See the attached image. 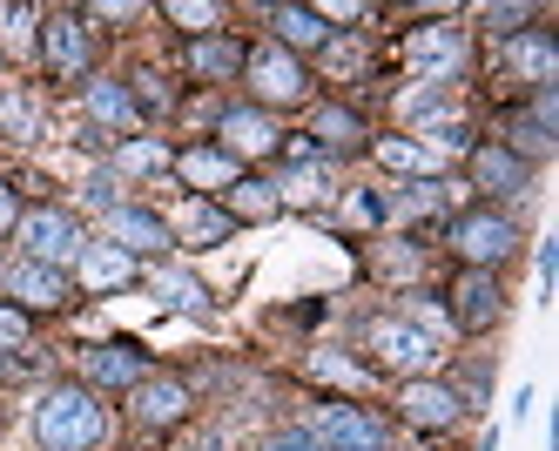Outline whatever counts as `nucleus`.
I'll use <instances>...</instances> for the list:
<instances>
[{"mask_svg": "<svg viewBox=\"0 0 559 451\" xmlns=\"http://www.w3.org/2000/svg\"><path fill=\"white\" fill-rule=\"evenodd\" d=\"M34 438H41V451H95L108 438V412L95 404V391L55 384L41 404H34Z\"/></svg>", "mask_w": 559, "mask_h": 451, "instance_id": "f257e3e1", "label": "nucleus"}, {"mask_svg": "<svg viewBox=\"0 0 559 451\" xmlns=\"http://www.w3.org/2000/svg\"><path fill=\"white\" fill-rule=\"evenodd\" d=\"M365 351L378 371H397V378H431L438 371V337H425L412 317H371L365 323Z\"/></svg>", "mask_w": 559, "mask_h": 451, "instance_id": "f03ea898", "label": "nucleus"}, {"mask_svg": "<svg viewBox=\"0 0 559 451\" xmlns=\"http://www.w3.org/2000/svg\"><path fill=\"white\" fill-rule=\"evenodd\" d=\"M465 27L452 21H431V27H412L405 40H397V61H405L418 74V88H452V81L465 74Z\"/></svg>", "mask_w": 559, "mask_h": 451, "instance_id": "7ed1b4c3", "label": "nucleus"}, {"mask_svg": "<svg viewBox=\"0 0 559 451\" xmlns=\"http://www.w3.org/2000/svg\"><path fill=\"white\" fill-rule=\"evenodd\" d=\"M14 236H21V257L48 263V270H68L74 257L88 250V229L74 223L68 210H27V216H14Z\"/></svg>", "mask_w": 559, "mask_h": 451, "instance_id": "20e7f679", "label": "nucleus"}, {"mask_svg": "<svg viewBox=\"0 0 559 451\" xmlns=\"http://www.w3.org/2000/svg\"><path fill=\"white\" fill-rule=\"evenodd\" d=\"M452 250H459L472 270H499V263H512V250H519V223L499 216V210H465V216H452Z\"/></svg>", "mask_w": 559, "mask_h": 451, "instance_id": "39448f33", "label": "nucleus"}, {"mask_svg": "<svg viewBox=\"0 0 559 451\" xmlns=\"http://www.w3.org/2000/svg\"><path fill=\"white\" fill-rule=\"evenodd\" d=\"M243 81H250V95H257L263 108H290V102H304V95H310L304 61H297V55H284L276 40H270V48H250V55H243Z\"/></svg>", "mask_w": 559, "mask_h": 451, "instance_id": "423d86ee", "label": "nucleus"}, {"mask_svg": "<svg viewBox=\"0 0 559 451\" xmlns=\"http://www.w3.org/2000/svg\"><path fill=\"white\" fill-rule=\"evenodd\" d=\"M499 74L512 81V88H552L559 74V40L546 27H519L499 40Z\"/></svg>", "mask_w": 559, "mask_h": 451, "instance_id": "0eeeda50", "label": "nucleus"}, {"mask_svg": "<svg viewBox=\"0 0 559 451\" xmlns=\"http://www.w3.org/2000/svg\"><path fill=\"white\" fill-rule=\"evenodd\" d=\"M310 438L317 451H384V418H371L365 404H317Z\"/></svg>", "mask_w": 559, "mask_h": 451, "instance_id": "6e6552de", "label": "nucleus"}, {"mask_svg": "<svg viewBox=\"0 0 559 451\" xmlns=\"http://www.w3.org/2000/svg\"><path fill=\"white\" fill-rule=\"evenodd\" d=\"M397 418L418 425V431H452L465 418V397L445 378H405L397 384Z\"/></svg>", "mask_w": 559, "mask_h": 451, "instance_id": "1a4fd4ad", "label": "nucleus"}, {"mask_svg": "<svg viewBox=\"0 0 559 451\" xmlns=\"http://www.w3.org/2000/svg\"><path fill=\"white\" fill-rule=\"evenodd\" d=\"M163 223H169L176 242H189V250H216V242L236 236L229 210H223V202H210V195H182V202H176V216H163Z\"/></svg>", "mask_w": 559, "mask_h": 451, "instance_id": "9d476101", "label": "nucleus"}, {"mask_svg": "<svg viewBox=\"0 0 559 451\" xmlns=\"http://www.w3.org/2000/svg\"><path fill=\"white\" fill-rule=\"evenodd\" d=\"M108 242H115V250H129V257H163V250H176L169 223L155 216V210H129V202H115V210H108Z\"/></svg>", "mask_w": 559, "mask_h": 451, "instance_id": "9b49d317", "label": "nucleus"}, {"mask_svg": "<svg viewBox=\"0 0 559 451\" xmlns=\"http://www.w3.org/2000/svg\"><path fill=\"white\" fill-rule=\"evenodd\" d=\"M0 290L14 297V310L27 317V310H61L68 304V270H48V263H8V283Z\"/></svg>", "mask_w": 559, "mask_h": 451, "instance_id": "f8f14e48", "label": "nucleus"}, {"mask_svg": "<svg viewBox=\"0 0 559 451\" xmlns=\"http://www.w3.org/2000/svg\"><path fill=\"white\" fill-rule=\"evenodd\" d=\"M472 182L486 195H526L533 189V162L519 155L512 142H492V149H472Z\"/></svg>", "mask_w": 559, "mask_h": 451, "instance_id": "ddd939ff", "label": "nucleus"}, {"mask_svg": "<svg viewBox=\"0 0 559 451\" xmlns=\"http://www.w3.org/2000/svg\"><path fill=\"white\" fill-rule=\"evenodd\" d=\"M216 149H229L236 162L243 155H276V142H284V129L263 115V108H223V121H216Z\"/></svg>", "mask_w": 559, "mask_h": 451, "instance_id": "4468645a", "label": "nucleus"}, {"mask_svg": "<svg viewBox=\"0 0 559 451\" xmlns=\"http://www.w3.org/2000/svg\"><path fill=\"white\" fill-rule=\"evenodd\" d=\"M176 176H182L195 195H223L236 176H243V162H236L229 149H216V142H195V149L176 155Z\"/></svg>", "mask_w": 559, "mask_h": 451, "instance_id": "2eb2a0df", "label": "nucleus"}, {"mask_svg": "<svg viewBox=\"0 0 559 451\" xmlns=\"http://www.w3.org/2000/svg\"><path fill=\"white\" fill-rule=\"evenodd\" d=\"M459 331H492V323L506 317V290H499V276L492 270H472L465 283H459V304L445 310Z\"/></svg>", "mask_w": 559, "mask_h": 451, "instance_id": "dca6fc26", "label": "nucleus"}, {"mask_svg": "<svg viewBox=\"0 0 559 451\" xmlns=\"http://www.w3.org/2000/svg\"><path fill=\"white\" fill-rule=\"evenodd\" d=\"M41 48H48V68H55V74H88V61H95L82 14H48V27H41Z\"/></svg>", "mask_w": 559, "mask_h": 451, "instance_id": "f3484780", "label": "nucleus"}, {"mask_svg": "<svg viewBox=\"0 0 559 451\" xmlns=\"http://www.w3.org/2000/svg\"><path fill=\"white\" fill-rule=\"evenodd\" d=\"M243 55L250 48H243V40H229V34H195L182 61H189L195 81H236V74H243Z\"/></svg>", "mask_w": 559, "mask_h": 451, "instance_id": "a211bd4d", "label": "nucleus"}, {"mask_svg": "<svg viewBox=\"0 0 559 451\" xmlns=\"http://www.w3.org/2000/svg\"><path fill=\"white\" fill-rule=\"evenodd\" d=\"M74 276H82V290H122V283H135V257L115 250V242H88L74 257Z\"/></svg>", "mask_w": 559, "mask_h": 451, "instance_id": "6ab92c4d", "label": "nucleus"}, {"mask_svg": "<svg viewBox=\"0 0 559 451\" xmlns=\"http://www.w3.org/2000/svg\"><path fill=\"white\" fill-rule=\"evenodd\" d=\"M135 418L142 425H182L189 418V384L182 378H142L135 384Z\"/></svg>", "mask_w": 559, "mask_h": 451, "instance_id": "aec40b11", "label": "nucleus"}, {"mask_svg": "<svg viewBox=\"0 0 559 451\" xmlns=\"http://www.w3.org/2000/svg\"><path fill=\"white\" fill-rule=\"evenodd\" d=\"M82 364H88L95 384H142V378H148V357H142L135 344H88Z\"/></svg>", "mask_w": 559, "mask_h": 451, "instance_id": "412c9836", "label": "nucleus"}, {"mask_svg": "<svg viewBox=\"0 0 559 451\" xmlns=\"http://www.w3.org/2000/svg\"><path fill=\"white\" fill-rule=\"evenodd\" d=\"M223 210H229V223H270L284 202H276V182H263V176H236V182L223 189Z\"/></svg>", "mask_w": 559, "mask_h": 451, "instance_id": "4be33fe9", "label": "nucleus"}, {"mask_svg": "<svg viewBox=\"0 0 559 451\" xmlns=\"http://www.w3.org/2000/svg\"><path fill=\"white\" fill-rule=\"evenodd\" d=\"M371 155L391 176H412V182H438V169H445V162H438L431 149H418L412 135H384V142H371Z\"/></svg>", "mask_w": 559, "mask_h": 451, "instance_id": "5701e85b", "label": "nucleus"}, {"mask_svg": "<svg viewBox=\"0 0 559 451\" xmlns=\"http://www.w3.org/2000/svg\"><path fill=\"white\" fill-rule=\"evenodd\" d=\"M310 149H324V155H357V149H365V121H357L350 108H317Z\"/></svg>", "mask_w": 559, "mask_h": 451, "instance_id": "b1692460", "label": "nucleus"}, {"mask_svg": "<svg viewBox=\"0 0 559 451\" xmlns=\"http://www.w3.org/2000/svg\"><path fill=\"white\" fill-rule=\"evenodd\" d=\"M270 27H276V48H331V27L317 21L310 8H270Z\"/></svg>", "mask_w": 559, "mask_h": 451, "instance_id": "393cba45", "label": "nucleus"}, {"mask_svg": "<svg viewBox=\"0 0 559 451\" xmlns=\"http://www.w3.org/2000/svg\"><path fill=\"white\" fill-rule=\"evenodd\" d=\"M169 169H176V155L155 135H129L122 149H115V176H169Z\"/></svg>", "mask_w": 559, "mask_h": 451, "instance_id": "a878e982", "label": "nucleus"}, {"mask_svg": "<svg viewBox=\"0 0 559 451\" xmlns=\"http://www.w3.org/2000/svg\"><path fill=\"white\" fill-rule=\"evenodd\" d=\"M88 115L95 121H115V129H135V95H129V81H88Z\"/></svg>", "mask_w": 559, "mask_h": 451, "instance_id": "bb28decb", "label": "nucleus"}, {"mask_svg": "<svg viewBox=\"0 0 559 451\" xmlns=\"http://www.w3.org/2000/svg\"><path fill=\"white\" fill-rule=\"evenodd\" d=\"M0 135H14V142H34V135H41V102H34L27 88H8V95H0Z\"/></svg>", "mask_w": 559, "mask_h": 451, "instance_id": "cd10ccee", "label": "nucleus"}, {"mask_svg": "<svg viewBox=\"0 0 559 451\" xmlns=\"http://www.w3.org/2000/svg\"><path fill=\"white\" fill-rule=\"evenodd\" d=\"M34 27H41L34 8H0V55H8V61L34 55Z\"/></svg>", "mask_w": 559, "mask_h": 451, "instance_id": "c85d7f7f", "label": "nucleus"}, {"mask_svg": "<svg viewBox=\"0 0 559 451\" xmlns=\"http://www.w3.org/2000/svg\"><path fill=\"white\" fill-rule=\"evenodd\" d=\"M324 195H331L324 169H297L290 182H276V202H324Z\"/></svg>", "mask_w": 559, "mask_h": 451, "instance_id": "c756f323", "label": "nucleus"}, {"mask_svg": "<svg viewBox=\"0 0 559 451\" xmlns=\"http://www.w3.org/2000/svg\"><path fill=\"white\" fill-rule=\"evenodd\" d=\"M163 21H176V27H195V34H203V27H216V21H223V8H216V0H169Z\"/></svg>", "mask_w": 559, "mask_h": 451, "instance_id": "7c9ffc66", "label": "nucleus"}, {"mask_svg": "<svg viewBox=\"0 0 559 451\" xmlns=\"http://www.w3.org/2000/svg\"><path fill=\"white\" fill-rule=\"evenodd\" d=\"M163 297H169L176 310H195V317L210 310V297H203V283H195V276H163Z\"/></svg>", "mask_w": 559, "mask_h": 451, "instance_id": "2f4dec72", "label": "nucleus"}, {"mask_svg": "<svg viewBox=\"0 0 559 451\" xmlns=\"http://www.w3.org/2000/svg\"><path fill=\"white\" fill-rule=\"evenodd\" d=\"M310 371H317V378H337V384H365V371H357V364H344V357H331V351H317Z\"/></svg>", "mask_w": 559, "mask_h": 451, "instance_id": "473e14b6", "label": "nucleus"}, {"mask_svg": "<svg viewBox=\"0 0 559 451\" xmlns=\"http://www.w3.org/2000/svg\"><path fill=\"white\" fill-rule=\"evenodd\" d=\"M129 95H135V115H142V108H169L163 74H135V88H129Z\"/></svg>", "mask_w": 559, "mask_h": 451, "instance_id": "72a5a7b5", "label": "nucleus"}, {"mask_svg": "<svg viewBox=\"0 0 559 451\" xmlns=\"http://www.w3.org/2000/svg\"><path fill=\"white\" fill-rule=\"evenodd\" d=\"M27 344V317L14 304H0V351H21Z\"/></svg>", "mask_w": 559, "mask_h": 451, "instance_id": "f704fd0d", "label": "nucleus"}, {"mask_svg": "<svg viewBox=\"0 0 559 451\" xmlns=\"http://www.w3.org/2000/svg\"><path fill=\"white\" fill-rule=\"evenodd\" d=\"M257 451H317V438H310V431H270Z\"/></svg>", "mask_w": 559, "mask_h": 451, "instance_id": "c9c22d12", "label": "nucleus"}, {"mask_svg": "<svg viewBox=\"0 0 559 451\" xmlns=\"http://www.w3.org/2000/svg\"><path fill=\"white\" fill-rule=\"evenodd\" d=\"M310 14L324 21V27H331V21H365V8H357V0H324V8H310Z\"/></svg>", "mask_w": 559, "mask_h": 451, "instance_id": "e433bc0d", "label": "nucleus"}, {"mask_svg": "<svg viewBox=\"0 0 559 451\" xmlns=\"http://www.w3.org/2000/svg\"><path fill=\"white\" fill-rule=\"evenodd\" d=\"M486 21H492V27H499V40H506V34H519V27L533 21V8H492Z\"/></svg>", "mask_w": 559, "mask_h": 451, "instance_id": "4c0bfd02", "label": "nucleus"}, {"mask_svg": "<svg viewBox=\"0 0 559 451\" xmlns=\"http://www.w3.org/2000/svg\"><path fill=\"white\" fill-rule=\"evenodd\" d=\"M552 270H559V242H546V250H539V290H552Z\"/></svg>", "mask_w": 559, "mask_h": 451, "instance_id": "58836bf2", "label": "nucleus"}, {"mask_svg": "<svg viewBox=\"0 0 559 451\" xmlns=\"http://www.w3.org/2000/svg\"><path fill=\"white\" fill-rule=\"evenodd\" d=\"M88 202H95V210H115V182L95 176V182H88Z\"/></svg>", "mask_w": 559, "mask_h": 451, "instance_id": "ea45409f", "label": "nucleus"}, {"mask_svg": "<svg viewBox=\"0 0 559 451\" xmlns=\"http://www.w3.org/2000/svg\"><path fill=\"white\" fill-rule=\"evenodd\" d=\"M95 14H102V21H135L142 8H135V0H108V8H95Z\"/></svg>", "mask_w": 559, "mask_h": 451, "instance_id": "a19ab883", "label": "nucleus"}, {"mask_svg": "<svg viewBox=\"0 0 559 451\" xmlns=\"http://www.w3.org/2000/svg\"><path fill=\"white\" fill-rule=\"evenodd\" d=\"M14 216H21V210H14V195H8V182H0V229H14Z\"/></svg>", "mask_w": 559, "mask_h": 451, "instance_id": "79ce46f5", "label": "nucleus"}, {"mask_svg": "<svg viewBox=\"0 0 559 451\" xmlns=\"http://www.w3.org/2000/svg\"><path fill=\"white\" fill-rule=\"evenodd\" d=\"M0 371H8V357H0Z\"/></svg>", "mask_w": 559, "mask_h": 451, "instance_id": "37998d69", "label": "nucleus"}]
</instances>
